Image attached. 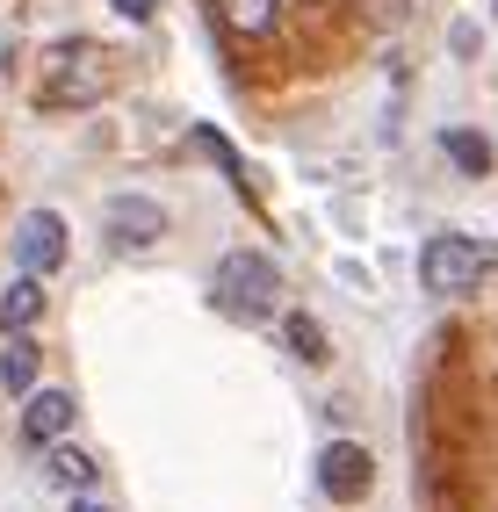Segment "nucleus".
Here are the masks:
<instances>
[{"label":"nucleus","mask_w":498,"mask_h":512,"mask_svg":"<svg viewBox=\"0 0 498 512\" xmlns=\"http://www.w3.org/2000/svg\"><path fill=\"white\" fill-rule=\"evenodd\" d=\"M116 87V51L94 37H65L37 58V109H94Z\"/></svg>","instance_id":"1"},{"label":"nucleus","mask_w":498,"mask_h":512,"mask_svg":"<svg viewBox=\"0 0 498 512\" xmlns=\"http://www.w3.org/2000/svg\"><path fill=\"white\" fill-rule=\"evenodd\" d=\"M210 303H217V318H231V325H275V311H282V267L268 253H253V246L224 253L217 275H210Z\"/></svg>","instance_id":"2"},{"label":"nucleus","mask_w":498,"mask_h":512,"mask_svg":"<svg viewBox=\"0 0 498 512\" xmlns=\"http://www.w3.org/2000/svg\"><path fill=\"white\" fill-rule=\"evenodd\" d=\"M491 275H498V246L477 231H441L419 253V289L426 296H477Z\"/></svg>","instance_id":"3"},{"label":"nucleus","mask_w":498,"mask_h":512,"mask_svg":"<svg viewBox=\"0 0 498 512\" xmlns=\"http://www.w3.org/2000/svg\"><path fill=\"white\" fill-rule=\"evenodd\" d=\"M318 491L332 505H361L376 491V455L361 448V440H332V448L318 455Z\"/></svg>","instance_id":"4"},{"label":"nucleus","mask_w":498,"mask_h":512,"mask_svg":"<svg viewBox=\"0 0 498 512\" xmlns=\"http://www.w3.org/2000/svg\"><path fill=\"white\" fill-rule=\"evenodd\" d=\"M15 260H22V275H58L65 267V217L58 210H29L15 224Z\"/></svg>","instance_id":"5"},{"label":"nucleus","mask_w":498,"mask_h":512,"mask_svg":"<svg viewBox=\"0 0 498 512\" xmlns=\"http://www.w3.org/2000/svg\"><path fill=\"white\" fill-rule=\"evenodd\" d=\"M73 419H80V404L65 397V390H29V397H22V440H29V448L65 440V433H73Z\"/></svg>","instance_id":"6"},{"label":"nucleus","mask_w":498,"mask_h":512,"mask_svg":"<svg viewBox=\"0 0 498 512\" xmlns=\"http://www.w3.org/2000/svg\"><path fill=\"white\" fill-rule=\"evenodd\" d=\"M109 238H116L123 253H145L152 238H166V210L145 202V195H116L109 202Z\"/></svg>","instance_id":"7"},{"label":"nucleus","mask_w":498,"mask_h":512,"mask_svg":"<svg viewBox=\"0 0 498 512\" xmlns=\"http://www.w3.org/2000/svg\"><path fill=\"white\" fill-rule=\"evenodd\" d=\"M210 8H217V22L231 37H246V44L275 37V22H282V0H210Z\"/></svg>","instance_id":"8"},{"label":"nucleus","mask_w":498,"mask_h":512,"mask_svg":"<svg viewBox=\"0 0 498 512\" xmlns=\"http://www.w3.org/2000/svg\"><path fill=\"white\" fill-rule=\"evenodd\" d=\"M94 476H102V469H94V455L65 448V440H51V448H44V484H51V491H65V498H73V491H94Z\"/></svg>","instance_id":"9"},{"label":"nucleus","mask_w":498,"mask_h":512,"mask_svg":"<svg viewBox=\"0 0 498 512\" xmlns=\"http://www.w3.org/2000/svg\"><path fill=\"white\" fill-rule=\"evenodd\" d=\"M44 318V275H15L8 289H0V325L8 332H37Z\"/></svg>","instance_id":"10"},{"label":"nucleus","mask_w":498,"mask_h":512,"mask_svg":"<svg viewBox=\"0 0 498 512\" xmlns=\"http://www.w3.org/2000/svg\"><path fill=\"white\" fill-rule=\"evenodd\" d=\"M0 383H8L15 397L37 390V339L29 332H8V347H0Z\"/></svg>","instance_id":"11"},{"label":"nucleus","mask_w":498,"mask_h":512,"mask_svg":"<svg viewBox=\"0 0 498 512\" xmlns=\"http://www.w3.org/2000/svg\"><path fill=\"white\" fill-rule=\"evenodd\" d=\"M441 152H448V159H455L470 181H484V174H491V145L477 138V130H448V138H441Z\"/></svg>","instance_id":"12"},{"label":"nucleus","mask_w":498,"mask_h":512,"mask_svg":"<svg viewBox=\"0 0 498 512\" xmlns=\"http://www.w3.org/2000/svg\"><path fill=\"white\" fill-rule=\"evenodd\" d=\"M289 347H296V361L304 368H325L332 354H325V332L311 325V318H289Z\"/></svg>","instance_id":"13"},{"label":"nucleus","mask_w":498,"mask_h":512,"mask_svg":"<svg viewBox=\"0 0 498 512\" xmlns=\"http://www.w3.org/2000/svg\"><path fill=\"white\" fill-rule=\"evenodd\" d=\"M116 15H123V22H152L159 0H116Z\"/></svg>","instance_id":"14"},{"label":"nucleus","mask_w":498,"mask_h":512,"mask_svg":"<svg viewBox=\"0 0 498 512\" xmlns=\"http://www.w3.org/2000/svg\"><path fill=\"white\" fill-rule=\"evenodd\" d=\"M73 512H116V505H109L102 491H73Z\"/></svg>","instance_id":"15"}]
</instances>
